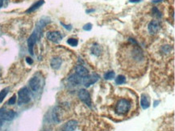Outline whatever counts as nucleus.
Masks as SVG:
<instances>
[{
    "instance_id": "nucleus-1",
    "label": "nucleus",
    "mask_w": 175,
    "mask_h": 131,
    "mask_svg": "<svg viewBox=\"0 0 175 131\" xmlns=\"http://www.w3.org/2000/svg\"><path fill=\"white\" fill-rule=\"evenodd\" d=\"M122 63L127 68L141 70L146 65L144 52L136 43L127 45L122 53Z\"/></svg>"
},
{
    "instance_id": "nucleus-2",
    "label": "nucleus",
    "mask_w": 175,
    "mask_h": 131,
    "mask_svg": "<svg viewBox=\"0 0 175 131\" xmlns=\"http://www.w3.org/2000/svg\"><path fill=\"white\" fill-rule=\"evenodd\" d=\"M131 108V103L127 99H120L115 104V113L119 115L128 113Z\"/></svg>"
},
{
    "instance_id": "nucleus-3",
    "label": "nucleus",
    "mask_w": 175,
    "mask_h": 131,
    "mask_svg": "<svg viewBox=\"0 0 175 131\" xmlns=\"http://www.w3.org/2000/svg\"><path fill=\"white\" fill-rule=\"evenodd\" d=\"M162 28L161 22L158 20H153L149 22L147 25V30L148 33L151 35H156L159 33V31Z\"/></svg>"
},
{
    "instance_id": "nucleus-4",
    "label": "nucleus",
    "mask_w": 175,
    "mask_h": 131,
    "mask_svg": "<svg viewBox=\"0 0 175 131\" xmlns=\"http://www.w3.org/2000/svg\"><path fill=\"white\" fill-rule=\"evenodd\" d=\"M19 104H27L31 100V97H30L29 92H28V89L27 88H21L20 91H19Z\"/></svg>"
},
{
    "instance_id": "nucleus-5",
    "label": "nucleus",
    "mask_w": 175,
    "mask_h": 131,
    "mask_svg": "<svg viewBox=\"0 0 175 131\" xmlns=\"http://www.w3.org/2000/svg\"><path fill=\"white\" fill-rule=\"evenodd\" d=\"M16 116V113L12 110H7L5 108H0V119L4 121H12Z\"/></svg>"
},
{
    "instance_id": "nucleus-6",
    "label": "nucleus",
    "mask_w": 175,
    "mask_h": 131,
    "mask_svg": "<svg viewBox=\"0 0 175 131\" xmlns=\"http://www.w3.org/2000/svg\"><path fill=\"white\" fill-rule=\"evenodd\" d=\"M78 97L80 98V100L84 102L85 104H87L89 107L91 106V98L90 96V93L85 89H81L78 92Z\"/></svg>"
},
{
    "instance_id": "nucleus-7",
    "label": "nucleus",
    "mask_w": 175,
    "mask_h": 131,
    "mask_svg": "<svg viewBox=\"0 0 175 131\" xmlns=\"http://www.w3.org/2000/svg\"><path fill=\"white\" fill-rule=\"evenodd\" d=\"M99 78V75H98L97 74H88L87 76L84 77L83 78V84L85 85V87L88 88L92 84L95 83Z\"/></svg>"
},
{
    "instance_id": "nucleus-8",
    "label": "nucleus",
    "mask_w": 175,
    "mask_h": 131,
    "mask_svg": "<svg viewBox=\"0 0 175 131\" xmlns=\"http://www.w3.org/2000/svg\"><path fill=\"white\" fill-rule=\"evenodd\" d=\"M47 38L50 41H53V42H56H56H59L62 39V35H61L60 32H49L47 33Z\"/></svg>"
},
{
    "instance_id": "nucleus-9",
    "label": "nucleus",
    "mask_w": 175,
    "mask_h": 131,
    "mask_svg": "<svg viewBox=\"0 0 175 131\" xmlns=\"http://www.w3.org/2000/svg\"><path fill=\"white\" fill-rule=\"evenodd\" d=\"M38 40L36 34L35 33H33L31 36L29 37L28 40H27V46H28V51L31 55H33V49H34V45H35L36 42Z\"/></svg>"
},
{
    "instance_id": "nucleus-10",
    "label": "nucleus",
    "mask_w": 175,
    "mask_h": 131,
    "mask_svg": "<svg viewBox=\"0 0 175 131\" xmlns=\"http://www.w3.org/2000/svg\"><path fill=\"white\" fill-rule=\"evenodd\" d=\"M29 86L33 92H37V91L40 89V87H41V81H40V78H37V77H33V78H32L29 81Z\"/></svg>"
},
{
    "instance_id": "nucleus-11",
    "label": "nucleus",
    "mask_w": 175,
    "mask_h": 131,
    "mask_svg": "<svg viewBox=\"0 0 175 131\" xmlns=\"http://www.w3.org/2000/svg\"><path fill=\"white\" fill-rule=\"evenodd\" d=\"M75 71H76V74L81 78H84V77L87 76L89 74V71H88L86 67H84L83 66H81V65L77 66L76 68H75Z\"/></svg>"
},
{
    "instance_id": "nucleus-12",
    "label": "nucleus",
    "mask_w": 175,
    "mask_h": 131,
    "mask_svg": "<svg viewBox=\"0 0 175 131\" xmlns=\"http://www.w3.org/2000/svg\"><path fill=\"white\" fill-rule=\"evenodd\" d=\"M102 48L101 46L97 43H94V45L90 47V53L95 56V57H99L102 53Z\"/></svg>"
},
{
    "instance_id": "nucleus-13",
    "label": "nucleus",
    "mask_w": 175,
    "mask_h": 131,
    "mask_svg": "<svg viewBox=\"0 0 175 131\" xmlns=\"http://www.w3.org/2000/svg\"><path fill=\"white\" fill-rule=\"evenodd\" d=\"M77 125H78V124H77L76 121L72 120V121H68V122L64 125L62 131H74V129H76Z\"/></svg>"
},
{
    "instance_id": "nucleus-14",
    "label": "nucleus",
    "mask_w": 175,
    "mask_h": 131,
    "mask_svg": "<svg viewBox=\"0 0 175 131\" xmlns=\"http://www.w3.org/2000/svg\"><path fill=\"white\" fill-rule=\"evenodd\" d=\"M44 3H45V1H44V0H38L37 2H36L35 3L32 5V6L26 11V12H27V13H31V12H35L38 8H41Z\"/></svg>"
},
{
    "instance_id": "nucleus-15",
    "label": "nucleus",
    "mask_w": 175,
    "mask_h": 131,
    "mask_svg": "<svg viewBox=\"0 0 175 131\" xmlns=\"http://www.w3.org/2000/svg\"><path fill=\"white\" fill-rule=\"evenodd\" d=\"M61 63H62V60L61 59V58L55 57L51 60L50 65L52 68H53L54 70H57V69H59L61 67Z\"/></svg>"
},
{
    "instance_id": "nucleus-16",
    "label": "nucleus",
    "mask_w": 175,
    "mask_h": 131,
    "mask_svg": "<svg viewBox=\"0 0 175 131\" xmlns=\"http://www.w3.org/2000/svg\"><path fill=\"white\" fill-rule=\"evenodd\" d=\"M140 105H141L143 109H146V108H148L149 107V100H148V98L147 97L146 95L143 94L141 96V98H140Z\"/></svg>"
},
{
    "instance_id": "nucleus-17",
    "label": "nucleus",
    "mask_w": 175,
    "mask_h": 131,
    "mask_svg": "<svg viewBox=\"0 0 175 131\" xmlns=\"http://www.w3.org/2000/svg\"><path fill=\"white\" fill-rule=\"evenodd\" d=\"M81 77H79L78 74H72L71 76L69 77L68 78V81L70 83L72 84V85H74V86H76L78 84H79L81 83Z\"/></svg>"
},
{
    "instance_id": "nucleus-18",
    "label": "nucleus",
    "mask_w": 175,
    "mask_h": 131,
    "mask_svg": "<svg viewBox=\"0 0 175 131\" xmlns=\"http://www.w3.org/2000/svg\"><path fill=\"white\" fill-rule=\"evenodd\" d=\"M8 93V88H4L0 92V103H2L3 101L4 98L6 97V96Z\"/></svg>"
},
{
    "instance_id": "nucleus-19",
    "label": "nucleus",
    "mask_w": 175,
    "mask_h": 131,
    "mask_svg": "<svg viewBox=\"0 0 175 131\" xmlns=\"http://www.w3.org/2000/svg\"><path fill=\"white\" fill-rule=\"evenodd\" d=\"M125 81H126V78L124 75H118L115 78V83L116 84H123L124 83Z\"/></svg>"
},
{
    "instance_id": "nucleus-20",
    "label": "nucleus",
    "mask_w": 175,
    "mask_h": 131,
    "mask_svg": "<svg viewBox=\"0 0 175 131\" xmlns=\"http://www.w3.org/2000/svg\"><path fill=\"white\" fill-rule=\"evenodd\" d=\"M67 43L70 45H71V46H77L78 44V41L77 39H75V38H70L67 41Z\"/></svg>"
},
{
    "instance_id": "nucleus-21",
    "label": "nucleus",
    "mask_w": 175,
    "mask_h": 131,
    "mask_svg": "<svg viewBox=\"0 0 175 131\" xmlns=\"http://www.w3.org/2000/svg\"><path fill=\"white\" fill-rule=\"evenodd\" d=\"M115 77V72L114 71H109L104 74V78L105 79H112Z\"/></svg>"
},
{
    "instance_id": "nucleus-22",
    "label": "nucleus",
    "mask_w": 175,
    "mask_h": 131,
    "mask_svg": "<svg viewBox=\"0 0 175 131\" xmlns=\"http://www.w3.org/2000/svg\"><path fill=\"white\" fill-rule=\"evenodd\" d=\"M16 96L14 95V96L11 98L10 100H9V101H8V104H11V105H12V104H14L15 103H16Z\"/></svg>"
},
{
    "instance_id": "nucleus-23",
    "label": "nucleus",
    "mask_w": 175,
    "mask_h": 131,
    "mask_svg": "<svg viewBox=\"0 0 175 131\" xmlns=\"http://www.w3.org/2000/svg\"><path fill=\"white\" fill-rule=\"evenodd\" d=\"M83 29L85 30V31H90V30L92 29V24H86L84 25L83 27Z\"/></svg>"
},
{
    "instance_id": "nucleus-24",
    "label": "nucleus",
    "mask_w": 175,
    "mask_h": 131,
    "mask_svg": "<svg viewBox=\"0 0 175 131\" xmlns=\"http://www.w3.org/2000/svg\"><path fill=\"white\" fill-rule=\"evenodd\" d=\"M26 62H27L28 64H32L33 63V61H32V59L31 58H26Z\"/></svg>"
},
{
    "instance_id": "nucleus-25",
    "label": "nucleus",
    "mask_w": 175,
    "mask_h": 131,
    "mask_svg": "<svg viewBox=\"0 0 175 131\" xmlns=\"http://www.w3.org/2000/svg\"><path fill=\"white\" fill-rule=\"evenodd\" d=\"M61 24H62L63 26H64L65 28H67V29H69V30H70L71 29V28H72V27H71V25H69V26H67V25H66V24H63V23H61Z\"/></svg>"
},
{
    "instance_id": "nucleus-26",
    "label": "nucleus",
    "mask_w": 175,
    "mask_h": 131,
    "mask_svg": "<svg viewBox=\"0 0 175 131\" xmlns=\"http://www.w3.org/2000/svg\"><path fill=\"white\" fill-rule=\"evenodd\" d=\"M131 3H138V2H140V0H129Z\"/></svg>"
},
{
    "instance_id": "nucleus-27",
    "label": "nucleus",
    "mask_w": 175,
    "mask_h": 131,
    "mask_svg": "<svg viewBox=\"0 0 175 131\" xmlns=\"http://www.w3.org/2000/svg\"><path fill=\"white\" fill-rule=\"evenodd\" d=\"M2 5H3V0H0V8H2Z\"/></svg>"
},
{
    "instance_id": "nucleus-28",
    "label": "nucleus",
    "mask_w": 175,
    "mask_h": 131,
    "mask_svg": "<svg viewBox=\"0 0 175 131\" xmlns=\"http://www.w3.org/2000/svg\"><path fill=\"white\" fill-rule=\"evenodd\" d=\"M2 125V119H0V126Z\"/></svg>"
}]
</instances>
